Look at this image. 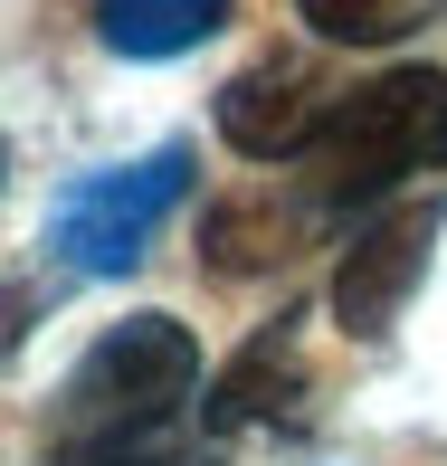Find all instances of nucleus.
Instances as JSON below:
<instances>
[{
  "instance_id": "5",
  "label": "nucleus",
  "mask_w": 447,
  "mask_h": 466,
  "mask_svg": "<svg viewBox=\"0 0 447 466\" xmlns=\"http://www.w3.org/2000/svg\"><path fill=\"white\" fill-rule=\"evenodd\" d=\"M324 86H314L295 57H267V67H248L239 86H219V134L239 143V153L258 162H286V153H314V134H324Z\"/></svg>"
},
{
  "instance_id": "2",
  "label": "nucleus",
  "mask_w": 447,
  "mask_h": 466,
  "mask_svg": "<svg viewBox=\"0 0 447 466\" xmlns=\"http://www.w3.org/2000/svg\"><path fill=\"white\" fill-rule=\"evenodd\" d=\"M438 143H447V76L438 67H391L371 86L333 96L324 134H314V190L333 209L381 200L410 162H438Z\"/></svg>"
},
{
  "instance_id": "4",
  "label": "nucleus",
  "mask_w": 447,
  "mask_h": 466,
  "mask_svg": "<svg viewBox=\"0 0 447 466\" xmlns=\"http://www.w3.org/2000/svg\"><path fill=\"white\" fill-rule=\"evenodd\" d=\"M438 219H447V209L419 200V209H400V219H381L371 238H352L343 277H333V314H343V333H391V314L410 305L419 277H429V238H438Z\"/></svg>"
},
{
  "instance_id": "8",
  "label": "nucleus",
  "mask_w": 447,
  "mask_h": 466,
  "mask_svg": "<svg viewBox=\"0 0 447 466\" xmlns=\"http://www.w3.org/2000/svg\"><path fill=\"white\" fill-rule=\"evenodd\" d=\"M295 10H305L314 38H333V48H391V38L429 29L438 0H295Z\"/></svg>"
},
{
  "instance_id": "9",
  "label": "nucleus",
  "mask_w": 447,
  "mask_h": 466,
  "mask_svg": "<svg viewBox=\"0 0 447 466\" xmlns=\"http://www.w3.org/2000/svg\"><path fill=\"white\" fill-rule=\"evenodd\" d=\"M438 162H447V143H438Z\"/></svg>"
},
{
  "instance_id": "6",
  "label": "nucleus",
  "mask_w": 447,
  "mask_h": 466,
  "mask_svg": "<svg viewBox=\"0 0 447 466\" xmlns=\"http://www.w3.org/2000/svg\"><path fill=\"white\" fill-rule=\"evenodd\" d=\"M229 29V0H96V38L115 57H181Z\"/></svg>"
},
{
  "instance_id": "3",
  "label": "nucleus",
  "mask_w": 447,
  "mask_h": 466,
  "mask_svg": "<svg viewBox=\"0 0 447 466\" xmlns=\"http://www.w3.org/2000/svg\"><path fill=\"white\" fill-rule=\"evenodd\" d=\"M181 190H190V153H181V143H162L153 162L86 172L76 190H57L48 248L76 267V277H124V267L143 258V238H153V228L181 209Z\"/></svg>"
},
{
  "instance_id": "1",
  "label": "nucleus",
  "mask_w": 447,
  "mask_h": 466,
  "mask_svg": "<svg viewBox=\"0 0 447 466\" xmlns=\"http://www.w3.org/2000/svg\"><path fill=\"white\" fill-rule=\"evenodd\" d=\"M190 380H200V343L172 314H124L57 400V466H134L181 419Z\"/></svg>"
},
{
  "instance_id": "7",
  "label": "nucleus",
  "mask_w": 447,
  "mask_h": 466,
  "mask_svg": "<svg viewBox=\"0 0 447 466\" xmlns=\"http://www.w3.org/2000/svg\"><path fill=\"white\" fill-rule=\"evenodd\" d=\"M276 400H295V324H267L239 362L219 371V400H209V429H248Z\"/></svg>"
}]
</instances>
